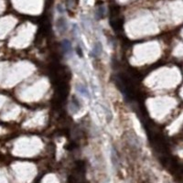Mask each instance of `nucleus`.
Wrapping results in <instances>:
<instances>
[{"label":"nucleus","instance_id":"2","mask_svg":"<svg viewBox=\"0 0 183 183\" xmlns=\"http://www.w3.org/2000/svg\"><path fill=\"white\" fill-rule=\"evenodd\" d=\"M82 108V104L79 100L77 96H72L71 99V104H70V109L71 110L72 113H77L79 110Z\"/></svg>","mask_w":183,"mask_h":183},{"label":"nucleus","instance_id":"3","mask_svg":"<svg viewBox=\"0 0 183 183\" xmlns=\"http://www.w3.org/2000/svg\"><path fill=\"white\" fill-rule=\"evenodd\" d=\"M61 48H62V50L64 52V54L67 55V56H71L72 55V52H73V48H72V45L70 40L68 39H64L62 40V43H61Z\"/></svg>","mask_w":183,"mask_h":183},{"label":"nucleus","instance_id":"1","mask_svg":"<svg viewBox=\"0 0 183 183\" xmlns=\"http://www.w3.org/2000/svg\"><path fill=\"white\" fill-rule=\"evenodd\" d=\"M56 28L59 31V33L63 34L67 31L68 28V24H67V20L64 17H59L58 19L56 20Z\"/></svg>","mask_w":183,"mask_h":183},{"label":"nucleus","instance_id":"5","mask_svg":"<svg viewBox=\"0 0 183 183\" xmlns=\"http://www.w3.org/2000/svg\"><path fill=\"white\" fill-rule=\"evenodd\" d=\"M102 52H103V46H102V44H101L100 42H95V44H94L93 47L91 55H92L93 57L97 58V57H100V56H101Z\"/></svg>","mask_w":183,"mask_h":183},{"label":"nucleus","instance_id":"4","mask_svg":"<svg viewBox=\"0 0 183 183\" xmlns=\"http://www.w3.org/2000/svg\"><path fill=\"white\" fill-rule=\"evenodd\" d=\"M75 89H76V91L81 93L82 96H84V97H87L89 98L90 96V92L88 90V88L86 87V86L81 82H77L76 84H75Z\"/></svg>","mask_w":183,"mask_h":183}]
</instances>
